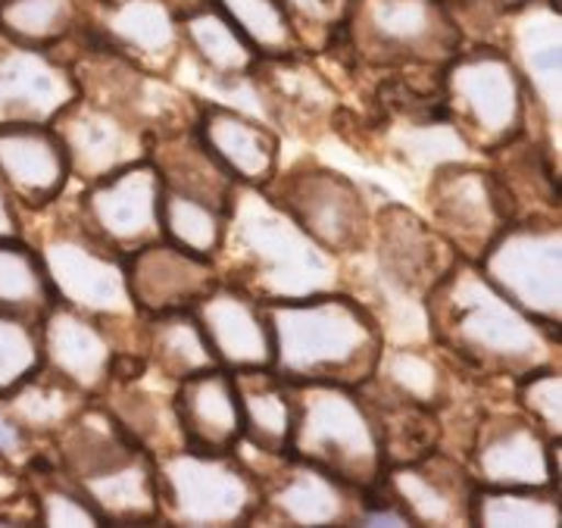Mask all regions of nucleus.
Returning <instances> with one entry per match:
<instances>
[{
	"instance_id": "nucleus-41",
	"label": "nucleus",
	"mask_w": 562,
	"mask_h": 528,
	"mask_svg": "<svg viewBox=\"0 0 562 528\" xmlns=\"http://www.w3.org/2000/svg\"><path fill=\"white\" fill-rule=\"evenodd\" d=\"M41 366V328L35 319L0 310V394L13 391Z\"/></svg>"
},
{
	"instance_id": "nucleus-13",
	"label": "nucleus",
	"mask_w": 562,
	"mask_h": 528,
	"mask_svg": "<svg viewBox=\"0 0 562 528\" xmlns=\"http://www.w3.org/2000/svg\"><path fill=\"white\" fill-rule=\"evenodd\" d=\"M465 467L479 485L560 487V438H550L519 406H497L475 419Z\"/></svg>"
},
{
	"instance_id": "nucleus-33",
	"label": "nucleus",
	"mask_w": 562,
	"mask_h": 528,
	"mask_svg": "<svg viewBox=\"0 0 562 528\" xmlns=\"http://www.w3.org/2000/svg\"><path fill=\"white\" fill-rule=\"evenodd\" d=\"M144 360L162 382H181L216 363L210 341L191 310L144 316Z\"/></svg>"
},
{
	"instance_id": "nucleus-32",
	"label": "nucleus",
	"mask_w": 562,
	"mask_h": 528,
	"mask_svg": "<svg viewBox=\"0 0 562 528\" xmlns=\"http://www.w3.org/2000/svg\"><path fill=\"white\" fill-rule=\"evenodd\" d=\"M88 401L91 397L81 394L79 387L69 385L66 379H60L57 372H50L47 366H38L13 391L0 394V409L32 441H41V438L54 441L63 428L79 416V409Z\"/></svg>"
},
{
	"instance_id": "nucleus-46",
	"label": "nucleus",
	"mask_w": 562,
	"mask_h": 528,
	"mask_svg": "<svg viewBox=\"0 0 562 528\" xmlns=\"http://www.w3.org/2000/svg\"><path fill=\"white\" fill-rule=\"evenodd\" d=\"M447 3H450V7H457V3H465V0H447Z\"/></svg>"
},
{
	"instance_id": "nucleus-38",
	"label": "nucleus",
	"mask_w": 562,
	"mask_h": 528,
	"mask_svg": "<svg viewBox=\"0 0 562 528\" xmlns=\"http://www.w3.org/2000/svg\"><path fill=\"white\" fill-rule=\"evenodd\" d=\"M160 223L162 238H169L184 250L210 257V260L220 254L222 235H225V210L216 203H206L176 188H162Z\"/></svg>"
},
{
	"instance_id": "nucleus-36",
	"label": "nucleus",
	"mask_w": 562,
	"mask_h": 528,
	"mask_svg": "<svg viewBox=\"0 0 562 528\" xmlns=\"http://www.w3.org/2000/svg\"><path fill=\"white\" fill-rule=\"evenodd\" d=\"M57 304V291L47 279L35 244L25 235L0 238V310L41 323V316Z\"/></svg>"
},
{
	"instance_id": "nucleus-18",
	"label": "nucleus",
	"mask_w": 562,
	"mask_h": 528,
	"mask_svg": "<svg viewBox=\"0 0 562 528\" xmlns=\"http://www.w3.org/2000/svg\"><path fill=\"white\" fill-rule=\"evenodd\" d=\"M50 125L66 147L72 182L81 184L98 182L128 162L147 160L154 142L122 110L88 94H79L76 101L66 103Z\"/></svg>"
},
{
	"instance_id": "nucleus-43",
	"label": "nucleus",
	"mask_w": 562,
	"mask_h": 528,
	"mask_svg": "<svg viewBox=\"0 0 562 528\" xmlns=\"http://www.w3.org/2000/svg\"><path fill=\"white\" fill-rule=\"evenodd\" d=\"M284 3H288V13L294 20L303 47L310 54L325 50L331 44L347 10H350V0H284Z\"/></svg>"
},
{
	"instance_id": "nucleus-4",
	"label": "nucleus",
	"mask_w": 562,
	"mask_h": 528,
	"mask_svg": "<svg viewBox=\"0 0 562 528\" xmlns=\"http://www.w3.org/2000/svg\"><path fill=\"white\" fill-rule=\"evenodd\" d=\"M57 467L79 485L103 526L160 523L157 460L140 447L98 397L54 438Z\"/></svg>"
},
{
	"instance_id": "nucleus-19",
	"label": "nucleus",
	"mask_w": 562,
	"mask_h": 528,
	"mask_svg": "<svg viewBox=\"0 0 562 528\" xmlns=\"http://www.w3.org/2000/svg\"><path fill=\"white\" fill-rule=\"evenodd\" d=\"M379 272L406 297H422L460 257L441 232L403 203H382L372 213V241Z\"/></svg>"
},
{
	"instance_id": "nucleus-3",
	"label": "nucleus",
	"mask_w": 562,
	"mask_h": 528,
	"mask_svg": "<svg viewBox=\"0 0 562 528\" xmlns=\"http://www.w3.org/2000/svg\"><path fill=\"white\" fill-rule=\"evenodd\" d=\"M276 360L272 369L284 382H338L362 385L375 375L384 350L382 319L335 288L297 301L266 304Z\"/></svg>"
},
{
	"instance_id": "nucleus-15",
	"label": "nucleus",
	"mask_w": 562,
	"mask_h": 528,
	"mask_svg": "<svg viewBox=\"0 0 562 528\" xmlns=\"http://www.w3.org/2000/svg\"><path fill=\"white\" fill-rule=\"evenodd\" d=\"M501 44L516 63L535 113L543 122V144L560 160V122H562V81L560 47L562 20L553 0H522L509 7L501 20Z\"/></svg>"
},
{
	"instance_id": "nucleus-34",
	"label": "nucleus",
	"mask_w": 562,
	"mask_h": 528,
	"mask_svg": "<svg viewBox=\"0 0 562 528\" xmlns=\"http://www.w3.org/2000/svg\"><path fill=\"white\" fill-rule=\"evenodd\" d=\"M469 526L482 528H560V487L475 485Z\"/></svg>"
},
{
	"instance_id": "nucleus-6",
	"label": "nucleus",
	"mask_w": 562,
	"mask_h": 528,
	"mask_svg": "<svg viewBox=\"0 0 562 528\" xmlns=\"http://www.w3.org/2000/svg\"><path fill=\"white\" fill-rule=\"evenodd\" d=\"M443 113L460 142L494 157L531 132V98L501 44L465 41L441 66Z\"/></svg>"
},
{
	"instance_id": "nucleus-31",
	"label": "nucleus",
	"mask_w": 562,
	"mask_h": 528,
	"mask_svg": "<svg viewBox=\"0 0 562 528\" xmlns=\"http://www.w3.org/2000/svg\"><path fill=\"white\" fill-rule=\"evenodd\" d=\"M150 162L160 172L162 188H176L184 194H194L206 203H216L222 210H228V198L235 179L222 169V162L206 150V144L198 138L194 125L179 128L169 135H157L150 142Z\"/></svg>"
},
{
	"instance_id": "nucleus-26",
	"label": "nucleus",
	"mask_w": 562,
	"mask_h": 528,
	"mask_svg": "<svg viewBox=\"0 0 562 528\" xmlns=\"http://www.w3.org/2000/svg\"><path fill=\"white\" fill-rule=\"evenodd\" d=\"M191 313L198 316L210 350L222 369L228 372L272 369L276 345L262 301L250 297L235 284L220 282L203 294Z\"/></svg>"
},
{
	"instance_id": "nucleus-23",
	"label": "nucleus",
	"mask_w": 562,
	"mask_h": 528,
	"mask_svg": "<svg viewBox=\"0 0 562 528\" xmlns=\"http://www.w3.org/2000/svg\"><path fill=\"white\" fill-rule=\"evenodd\" d=\"M79 98V81L60 50L0 38V125L54 122Z\"/></svg>"
},
{
	"instance_id": "nucleus-42",
	"label": "nucleus",
	"mask_w": 562,
	"mask_h": 528,
	"mask_svg": "<svg viewBox=\"0 0 562 528\" xmlns=\"http://www.w3.org/2000/svg\"><path fill=\"white\" fill-rule=\"evenodd\" d=\"M513 401L528 413L550 438H562V372L560 366H541L513 382Z\"/></svg>"
},
{
	"instance_id": "nucleus-8",
	"label": "nucleus",
	"mask_w": 562,
	"mask_h": 528,
	"mask_svg": "<svg viewBox=\"0 0 562 528\" xmlns=\"http://www.w3.org/2000/svg\"><path fill=\"white\" fill-rule=\"evenodd\" d=\"M157 460L160 523L188 528L247 526L262 507L257 472L238 450L176 447Z\"/></svg>"
},
{
	"instance_id": "nucleus-24",
	"label": "nucleus",
	"mask_w": 562,
	"mask_h": 528,
	"mask_svg": "<svg viewBox=\"0 0 562 528\" xmlns=\"http://www.w3.org/2000/svg\"><path fill=\"white\" fill-rule=\"evenodd\" d=\"M250 88L260 106L281 125L297 128L301 135H316L331 125L341 98L331 79L310 60V50H297L288 57H260Z\"/></svg>"
},
{
	"instance_id": "nucleus-29",
	"label": "nucleus",
	"mask_w": 562,
	"mask_h": 528,
	"mask_svg": "<svg viewBox=\"0 0 562 528\" xmlns=\"http://www.w3.org/2000/svg\"><path fill=\"white\" fill-rule=\"evenodd\" d=\"M179 16L184 60H194L203 76L213 81H225V85L250 81L257 63H260V54L216 3L184 10Z\"/></svg>"
},
{
	"instance_id": "nucleus-12",
	"label": "nucleus",
	"mask_w": 562,
	"mask_h": 528,
	"mask_svg": "<svg viewBox=\"0 0 562 528\" xmlns=\"http://www.w3.org/2000/svg\"><path fill=\"white\" fill-rule=\"evenodd\" d=\"M425 206L428 223L465 260H479L484 247L513 220H519L516 201L497 169L465 160L435 166L425 191Z\"/></svg>"
},
{
	"instance_id": "nucleus-22",
	"label": "nucleus",
	"mask_w": 562,
	"mask_h": 528,
	"mask_svg": "<svg viewBox=\"0 0 562 528\" xmlns=\"http://www.w3.org/2000/svg\"><path fill=\"white\" fill-rule=\"evenodd\" d=\"M125 279L140 316L194 310L203 294L222 282L216 260L191 254L169 238L132 250L125 257Z\"/></svg>"
},
{
	"instance_id": "nucleus-14",
	"label": "nucleus",
	"mask_w": 562,
	"mask_h": 528,
	"mask_svg": "<svg viewBox=\"0 0 562 528\" xmlns=\"http://www.w3.org/2000/svg\"><path fill=\"white\" fill-rule=\"evenodd\" d=\"M244 447V445H238ZM250 450V447H244ZM257 453V450H250ZM262 463L247 460L262 485V507L254 523L281 526H357L369 491L338 479L335 472L301 460L294 453H257Z\"/></svg>"
},
{
	"instance_id": "nucleus-16",
	"label": "nucleus",
	"mask_w": 562,
	"mask_h": 528,
	"mask_svg": "<svg viewBox=\"0 0 562 528\" xmlns=\"http://www.w3.org/2000/svg\"><path fill=\"white\" fill-rule=\"evenodd\" d=\"M81 32L154 76H176L184 60L181 16L169 0H88Z\"/></svg>"
},
{
	"instance_id": "nucleus-7",
	"label": "nucleus",
	"mask_w": 562,
	"mask_h": 528,
	"mask_svg": "<svg viewBox=\"0 0 562 528\" xmlns=\"http://www.w3.org/2000/svg\"><path fill=\"white\" fill-rule=\"evenodd\" d=\"M294 431L291 453L362 491H375L384 475L379 416L360 385L291 382Z\"/></svg>"
},
{
	"instance_id": "nucleus-17",
	"label": "nucleus",
	"mask_w": 562,
	"mask_h": 528,
	"mask_svg": "<svg viewBox=\"0 0 562 528\" xmlns=\"http://www.w3.org/2000/svg\"><path fill=\"white\" fill-rule=\"evenodd\" d=\"M72 201L88 228L122 257L162 238V179L150 157L128 162L98 182L81 184Z\"/></svg>"
},
{
	"instance_id": "nucleus-5",
	"label": "nucleus",
	"mask_w": 562,
	"mask_h": 528,
	"mask_svg": "<svg viewBox=\"0 0 562 528\" xmlns=\"http://www.w3.org/2000/svg\"><path fill=\"white\" fill-rule=\"evenodd\" d=\"M69 201V198H66ZM35 216V250L47 269V279L57 291V301L91 313L120 335V328H138L144 323L125 279V257L101 241L88 223L79 216L76 201L63 203V198L44 210L22 213ZM122 345V335H120ZM125 350V347H122Z\"/></svg>"
},
{
	"instance_id": "nucleus-2",
	"label": "nucleus",
	"mask_w": 562,
	"mask_h": 528,
	"mask_svg": "<svg viewBox=\"0 0 562 528\" xmlns=\"http://www.w3.org/2000/svg\"><path fill=\"white\" fill-rule=\"evenodd\" d=\"M222 282L262 304L297 301L344 288V263L313 241L266 188L235 184L225 210V235L213 257Z\"/></svg>"
},
{
	"instance_id": "nucleus-9",
	"label": "nucleus",
	"mask_w": 562,
	"mask_h": 528,
	"mask_svg": "<svg viewBox=\"0 0 562 528\" xmlns=\"http://www.w3.org/2000/svg\"><path fill=\"white\" fill-rule=\"evenodd\" d=\"M366 66H443L462 44L447 0H350L338 35Z\"/></svg>"
},
{
	"instance_id": "nucleus-11",
	"label": "nucleus",
	"mask_w": 562,
	"mask_h": 528,
	"mask_svg": "<svg viewBox=\"0 0 562 528\" xmlns=\"http://www.w3.org/2000/svg\"><path fill=\"white\" fill-rule=\"evenodd\" d=\"M484 279L538 323H562L560 216L531 213L503 228L475 260Z\"/></svg>"
},
{
	"instance_id": "nucleus-35",
	"label": "nucleus",
	"mask_w": 562,
	"mask_h": 528,
	"mask_svg": "<svg viewBox=\"0 0 562 528\" xmlns=\"http://www.w3.org/2000/svg\"><path fill=\"white\" fill-rule=\"evenodd\" d=\"M372 379L387 391L401 394L413 404L428 406L435 413H441L450 404V366L441 363L428 347H391L384 341Z\"/></svg>"
},
{
	"instance_id": "nucleus-45",
	"label": "nucleus",
	"mask_w": 562,
	"mask_h": 528,
	"mask_svg": "<svg viewBox=\"0 0 562 528\" xmlns=\"http://www.w3.org/2000/svg\"><path fill=\"white\" fill-rule=\"evenodd\" d=\"M22 223H25L22 220V210L13 201L10 188L0 179V238H20V235H25Z\"/></svg>"
},
{
	"instance_id": "nucleus-47",
	"label": "nucleus",
	"mask_w": 562,
	"mask_h": 528,
	"mask_svg": "<svg viewBox=\"0 0 562 528\" xmlns=\"http://www.w3.org/2000/svg\"><path fill=\"white\" fill-rule=\"evenodd\" d=\"M81 3H88V0H81Z\"/></svg>"
},
{
	"instance_id": "nucleus-44",
	"label": "nucleus",
	"mask_w": 562,
	"mask_h": 528,
	"mask_svg": "<svg viewBox=\"0 0 562 528\" xmlns=\"http://www.w3.org/2000/svg\"><path fill=\"white\" fill-rule=\"evenodd\" d=\"M20 460L0 450V504L3 507H22V501H32L29 494V479L22 475Z\"/></svg>"
},
{
	"instance_id": "nucleus-37",
	"label": "nucleus",
	"mask_w": 562,
	"mask_h": 528,
	"mask_svg": "<svg viewBox=\"0 0 562 528\" xmlns=\"http://www.w3.org/2000/svg\"><path fill=\"white\" fill-rule=\"evenodd\" d=\"M81 0H0V38L60 50L79 32Z\"/></svg>"
},
{
	"instance_id": "nucleus-28",
	"label": "nucleus",
	"mask_w": 562,
	"mask_h": 528,
	"mask_svg": "<svg viewBox=\"0 0 562 528\" xmlns=\"http://www.w3.org/2000/svg\"><path fill=\"white\" fill-rule=\"evenodd\" d=\"M172 413L184 447L225 453L235 450L241 441L238 385L235 375L222 366H210L176 382Z\"/></svg>"
},
{
	"instance_id": "nucleus-27",
	"label": "nucleus",
	"mask_w": 562,
	"mask_h": 528,
	"mask_svg": "<svg viewBox=\"0 0 562 528\" xmlns=\"http://www.w3.org/2000/svg\"><path fill=\"white\" fill-rule=\"evenodd\" d=\"M194 132L238 184L266 188L281 169L279 132L232 103L198 101Z\"/></svg>"
},
{
	"instance_id": "nucleus-30",
	"label": "nucleus",
	"mask_w": 562,
	"mask_h": 528,
	"mask_svg": "<svg viewBox=\"0 0 562 528\" xmlns=\"http://www.w3.org/2000/svg\"><path fill=\"white\" fill-rule=\"evenodd\" d=\"M241 401V441L257 453L281 457L291 453L294 431V394L276 369L232 372Z\"/></svg>"
},
{
	"instance_id": "nucleus-39",
	"label": "nucleus",
	"mask_w": 562,
	"mask_h": 528,
	"mask_svg": "<svg viewBox=\"0 0 562 528\" xmlns=\"http://www.w3.org/2000/svg\"><path fill=\"white\" fill-rule=\"evenodd\" d=\"M260 57H288L306 50L284 0H213Z\"/></svg>"
},
{
	"instance_id": "nucleus-25",
	"label": "nucleus",
	"mask_w": 562,
	"mask_h": 528,
	"mask_svg": "<svg viewBox=\"0 0 562 528\" xmlns=\"http://www.w3.org/2000/svg\"><path fill=\"white\" fill-rule=\"evenodd\" d=\"M0 179L22 213L57 203L72 184V169L50 122L0 125Z\"/></svg>"
},
{
	"instance_id": "nucleus-21",
	"label": "nucleus",
	"mask_w": 562,
	"mask_h": 528,
	"mask_svg": "<svg viewBox=\"0 0 562 528\" xmlns=\"http://www.w3.org/2000/svg\"><path fill=\"white\" fill-rule=\"evenodd\" d=\"M475 485L465 460L441 447L413 463L387 467L382 475V491L413 526H469Z\"/></svg>"
},
{
	"instance_id": "nucleus-10",
	"label": "nucleus",
	"mask_w": 562,
	"mask_h": 528,
	"mask_svg": "<svg viewBox=\"0 0 562 528\" xmlns=\"http://www.w3.org/2000/svg\"><path fill=\"white\" fill-rule=\"evenodd\" d=\"M269 198L338 260L360 257L372 241V203L350 176L319 160H297L266 184Z\"/></svg>"
},
{
	"instance_id": "nucleus-20",
	"label": "nucleus",
	"mask_w": 562,
	"mask_h": 528,
	"mask_svg": "<svg viewBox=\"0 0 562 528\" xmlns=\"http://www.w3.org/2000/svg\"><path fill=\"white\" fill-rule=\"evenodd\" d=\"M41 366L88 397H101L122 353L120 335L91 313L57 304L41 316Z\"/></svg>"
},
{
	"instance_id": "nucleus-1",
	"label": "nucleus",
	"mask_w": 562,
	"mask_h": 528,
	"mask_svg": "<svg viewBox=\"0 0 562 528\" xmlns=\"http://www.w3.org/2000/svg\"><path fill=\"white\" fill-rule=\"evenodd\" d=\"M422 310L438 350L475 375L516 382L531 369L560 366V325L538 323L503 297L475 260L457 257Z\"/></svg>"
},
{
	"instance_id": "nucleus-40",
	"label": "nucleus",
	"mask_w": 562,
	"mask_h": 528,
	"mask_svg": "<svg viewBox=\"0 0 562 528\" xmlns=\"http://www.w3.org/2000/svg\"><path fill=\"white\" fill-rule=\"evenodd\" d=\"M29 494L35 504V523L63 528L103 526L101 513L88 504L79 485L60 467H44L29 472Z\"/></svg>"
}]
</instances>
